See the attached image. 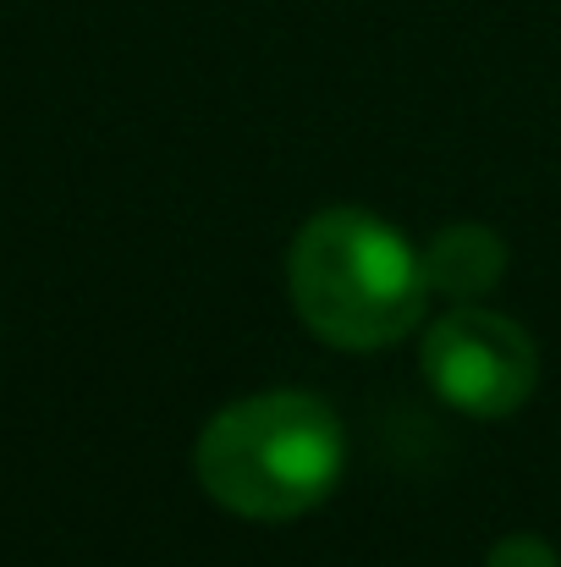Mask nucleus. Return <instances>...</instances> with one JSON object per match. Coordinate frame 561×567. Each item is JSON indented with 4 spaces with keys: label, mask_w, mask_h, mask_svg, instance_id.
<instances>
[{
    "label": "nucleus",
    "mask_w": 561,
    "mask_h": 567,
    "mask_svg": "<svg viewBox=\"0 0 561 567\" xmlns=\"http://www.w3.org/2000/svg\"><path fill=\"white\" fill-rule=\"evenodd\" d=\"M485 567H561V563H557V551H551L540 535H507V540H496V546H490Z\"/></svg>",
    "instance_id": "39448f33"
},
{
    "label": "nucleus",
    "mask_w": 561,
    "mask_h": 567,
    "mask_svg": "<svg viewBox=\"0 0 561 567\" xmlns=\"http://www.w3.org/2000/svg\"><path fill=\"white\" fill-rule=\"evenodd\" d=\"M287 292L298 320L342 353L402 342L435 298L424 281V254L359 204H331L298 226L287 254Z\"/></svg>",
    "instance_id": "f257e3e1"
},
{
    "label": "nucleus",
    "mask_w": 561,
    "mask_h": 567,
    "mask_svg": "<svg viewBox=\"0 0 561 567\" xmlns=\"http://www.w3.org/2000/svg\"><path fill=\"white\" fill-rule=\"evenodd\" d=\"M418 254H424L429 292L446 303H479L507 276V243L479 220H457V226L435 231L429 248H418Z\"/></svg>",
    "instance_id": "20e7f679"
},
{
    "label": "nucleus",
    "mask_w": 561,
    "mask_h": 567,
    "mask_svg": "<svg viewBox=\"0 0 561 567\" xmlns=\"http://www.w3.org/2000/svg\"><path fill=\"white\" fill-rule=\"evenodd\" d=\"M418 364L435 396H446L457 413H474V419L518 413L540 380V353L529 331L479 303H457L451 315H440L424 331Z\"/></svg>",
    "instance_id": "7ed1b4c3"
},
{
    "label": "nucleus",
    "mask_w": 561,
    "mask_h": 567,
    "mask_svg": "<svg viewBox=\"0 0 561 567\" xmlns=\"http://www.w3.org/2000/svg\"><path fill=\"white\" fill-rule=\"evenodd\" d=\"M342 463V419L314 391L242 396L220 408L193 446L204 496L248 524H287L314 513L336 491Z\"/></svg>",
    "instance_id": "f03ea898"
}]
</instances>
